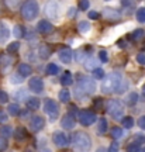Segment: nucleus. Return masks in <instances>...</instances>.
I'll list each match as a JSON object with an SVG mask.
<instances>
[{"instance_id":"nucleus-45","label":"nucleus","mask_w":145,"mask_h":152,"mask_svg":"<svg viewBox=\"0 0 145 152\" xmlns=\"http://www.w3.org/2000/svg\"><path fill=\"white\" fill-rule=\"evenodd\" d=\"M99 59L102 61L103 64H106V62H108L107 52H106V51H100V52H99Z\"/></svg>"},{"instance_id":"nucleus-15","label":"nucleus","mask_w":145,"mask_h":152,"mask_svg":"<svg viewBox=\"0 0 145 152\" xmlns=\"http://www.w3.org/2000/svg\"><path fill=\"white\" fill-rule=\"evenodd\" d=\"M11 64H13V58L9 55H0V66H1V71H7L10 69Z\"/></svg>"},{"instance_id":"nucleus-17","label":"nucleus","mask_w":145,"mask_h":152,"mask_svg":"<svg viewBox=\"0 0 145 152\" xmlns=\"http://www.w3.org/2000/svg\"><path fill=\"white\" fill-rule=\"evenodd\" d=\"M9 35H10V31H9V27L6 26L4 23L0 21V42L3 44L9 39Z\"/></svg>"},{"instance_id":"nucleus-53","label":"nucleus","mask_w":145,"mask_h":152,"mask_svg":"<svg viewBox=\"0 0 145 152\" xmlns=\"http://www.w3.org/2000/svg\"><path fill=\"white\" fill-rule=\"evenodd\" d=\"M69 111L72 113V115H73V114L78 113V107H76V106H69Z\"/></svg>"},{"instance_id":"nucleus-1","label":"nucleus","mask_w":145,"mask_h":152,"mask_svg":"<svg viewBox=\"0 0 145 152\" xmlns=\"http://www.w3.org/2000/svg\"><path fill=\"white\" fill-rule=\"evenodd\" d=\"M96 82L93 80L92 77L87 76H79V79L76 82V87H75V97L78 100H85L89 94H93L96 92Z\"/></svg>"},{"instance_id":"nucleus-46","label":"nucleus","mask_w":145,"mask_h":152,"mask_svg":"<svg viewBox=\"0 0 145 152\" xmlns=\"http://www.w3.org/2000/svg\"><path fill=\"white\" fill-rule=\"evenodd\" d=\"M89 6H90L89 0H81V3H79V9H81V10H87V9H89Z\"/></svg>"},{"instance_id":"nucleus-9","label":"nucleus","mask_w":145,"mask_h":152,"mask_svg":"<svg viewBox=\"0 0 145 152\" xmlns=\"http://www.w3.org/2000/svg\"><path fill=\"white\" fill-rule=\"evenodd\" d=\"M44 13L49 17V18H56L59 16V6L56 1H48L45 7H44Z\"/></svg>"},{"instance_id":"nucleus-56","label":"nucleus","mask_w":145,"mask_h":152,"mask_svg":"<svg viewBox=\"0 0 145 152\" xmlns=\"http://www.w3.org/2000/svg\"><path fill=\"white\" fill-rule=\"evenodd\" d=\"M75 13H76V9H73V7H72V9H69L68 16H69V17H73V16H75Z\"/></svg>"},{"instance_id":"nucleus-27","label":"nucleus","mask_w":145,"mask_h":152,"mask_svg":"<svg viewBox=\"0 0 145 152\" xmlns=\"http://www.w3.org/2000/svg\"><path fill=\"white\" fill-rule=\"evenodd\" d=\"M107 120L106 118H100L99 120V125H97V132L99 134H106L107 131Z\"/></svg>"},{"instance_id":"nucleus-19","label":"nucleus","mask_w":145,"mask_h":152,"mask_svg":"<svg viewBox=\"0 0 145 152\" xmlns=\"http://www.w3.org/2000/svg\"><path fill=\"white\" fill-rule=\"evenodd\" d=\"M31 65H28V64H20L18 65V73L21 76H24V77H27V76L31 75Z\"/></svg>"},{"instance_id":"nucleus-20","label":"nucleus","mask_w":145,"mask_h":152,"mask_svg":"<svg viewBox=\"0 0 145 152\" xmlns=\"http://www.w3.org/2000/svg\"><path fill=\"white\" fill-rule=\"evenodd\" d=\"M110 135L113 137L114 140H121V138H124L125 132H124V130L120 128V127H113V128L110 130Z\"/></svg>"},{"instance_id":"nucleus-16","label":"nucleus","mask_w":145,"mask_h":152,"mask_svg":"<svg viewBox=\"0 0 145 152\" xmlns=\"http://www.w3.org/2000/svg\"><path fill=\"white\" fill-rule=\"evenodd\" d=\"M59 59L62 61L64 64H69L72 61V51L69 48H64L59 51Z\"/></svg>"},{"instance_id":"nucleus-37","label":"nucleus","mask_w":145,"mask_h":152,"mask_svg":"<svg viewBox=\"0 0 145 152\" xmlns=\"http://www.w3.org/2000/svg\"><path fill=\"white\" fill-rule=\"evenodd\" d=\"M93 77H94V79H103V77H104V71H103L102 68H99V66L94 68V69H93Z\"/></svg>"},{"instance_id":"nucleus-18","label":"nucleus","mask_w":145,"mask_h":152,"mask_svg":"<svg viewBox=\"0 0 145 152\" xmlns=\"http://www.w3.org/2000/svg\"><path fill=\"white\" fill-rule=\"evenodd\" d=\"M26 102H27V109L30 110H38L41 106V102L37 97H28Z\"/></svg>"},{"instance_id":"nucleus-24","label":"nucleus","mask_w":145,"mask_h":152,"mask_svg":"<svg viewBox=\"0 0 145 152\" xmlns=\"http://www.w3.org/2000/svg\"><path fill=\"white\" fill-rule=\"evenodd\" d=\"M61 83L64 85V86H70L72 83H73V77L70 75V72H65L62 77H61Z\"/></svg>"},{"instance_id":"nucleus-40","label":"nucleus","mask_w":145,"mask_h":152,"mask_svg":"<svg viewBox=\"0 0 145 152\" xmlns=\"http://www.w3.org/2000/svg\"><path fill=\"white\" fill-rule=\"evenodd\" d=\"M18 48H20V42H11V44H9V47H7V52H10V54L17 52Z\"/></svg>"},{"instance_id":"nucleus-41","label":"nucleus","mask_w":145,"mask_h":152,"mask_svg":"<svg viewBox=\"0 0 145 152\" xmlns=\"http://www.w3.org/2000/svg\"><path fill=\"white\" fill-rule=\"evenodd\" d=\"M137 20L140 23H145V9L144 7L138 9V11H137Z\"/></svg>"},{"instance_id":"nucleus-47","label":"nucleus","mask_w":145,"mask_h":152,"mask_svg":"<svg viewBox=\"0 0 145 152\" xmlns=\"http://www.w3.org/2000/svg\"><path fill=\"white\" fill-rule=\"evenodd\" d=\"M7 138H4V137H0V151H3V149H6L7 148Z\"/></svg>"},{"instance_id":"nucleus-32","label":"nucleus","mask_w":145,"mask_h":152,"mask_svg":"<svg viewBox=\"0 0 145 152\" xmlns=\"http://www.w3.org/2000/svg\"><path fill=\"white\" fill-rule=\"evenodd\" d=\"M78 28H79V31H81L82 34H86L90 31V23L89 21H81L79 23V26H78Z\"/></svg>"},{"instance_id":"nucleus-49","label":"nucleus","mask_w":145,"mask_h":152,"mask_svg":"<svg viewBox=\"0 0 145 152\" xmlns=\"http://www.w3.org/2000/svg\"><path fill=\"white\" fill-rule=\"evenodd\" d=\"M137 61H138V64H140V65H145V54L141 52V54L137 55Z\"/></svg>"},{"instance_id":"nucleus-26","label":"nucleus","mask_w":145,"mask_h":152,"mask_svg":"<svg viewBox=\"0 0 145 152\" xmlns=\"http://www.w3.org/2000/svg\"><path fill=\"white\" fill-rule=\"evenodd\" d=\"M13 34H14V37L16 38H23L26 37V30H24V27L23 26H14V28H13Z\"/></svg>"},{"instance_id":"nucleus-13","label":"nucleus","mask_w":145,"mask_h":152,"mask_svg":"<svg viewBox=\"0 0 145 152\" xmlns=\"http://www.w3.org/2000/svg\"><path fill=\"white\" fill-rule=\"evenodd\" d=\"M37 30H38V33H41V34H49V33H52L54 26L49 21H47V20H42V21H40L37 24Z\"/></svg>"},{"instance_id":"nucleus-33","label":"nucleus","mask_w":145,"mask_h":152,"mask_svg":"<svg viewBox=\"0 0 145 152\" xmlns=\"http://www.w3.org/2000/svg\"><path fill=\"white\" fill-rule=\"evenodd\" d=\"M121 124H123L124 128H133L134 118H133V117H123V118H121Z\"/></svg>"},{"instance_id":"nucleus-10","label":"nucleus","mask_w":145,"mask_h":152,"mask_svg":"<svg viewBox=\"0 0 145 152\" xmlns=\"http://www.w3.org/2000/svg\"><path fill=\"white\" fill-rule=\"evenodd\" d=\"M28 87H30V90L34 93H37V94H40V93H42L44 90V82L41 77H38V76H35V77H31L30 79V82H28Z\"/></svg>"},{"instance_id":"nucleus-21","label":"nucleus","mask_w":145,"mask_h":152,"mask_svg":"<svg viewBox=\"0 0 145 152\" xmlns=\"http://www.w3.org/2000/svg\"><path fill=\"white\" fill-rule=\"evenodd\" d=\"M38 55H40L41 59H48L49 56H51V51H49V48L47 45H41L38 48Z\"/></svg>"},{"instance_id":"nucleus-22","label":"nucleus","mask_w":145,"mask_h":152,"mask_svg":"<svg viewBox=\"0 0 145 152\" xmlns=\"http://www.w3.org/2000/svg\"><path fill=\"white\" fill-rule=\"evenodd\" d=\"M14 138H16L17 141H24V140L27 138V131L24 130L23 127L16 128V131H14Z\"/></svg>"},{"instance_id":"nucleus-8","label":"nucleus","mask_w":145,"mask_h":152,"mask_svg":"<svg viewBox=\"0 0 145 152\" xmlns=\"http://www.w3.org/2000/svg\"><path fill=\"white\" fill-rule=\"evenodd\" d=\"M52 141H54V144L58 148H66L69 145L68 137L65 135L64 132H61V131H55L54 135H52Z\"/></svg>"},{"instance_id":"nucleus-54","label":"nucleus","mask_w":145,"mask_h":152,"mask_svg":"<svg viewBox=\"0 0 145 152\" xmlns=\"http://www.w3.org/2000/svg\"><path fill=\"white\" fill-rule=\"evenodd\" d=\"M117 149H118V144L117 142H113L111 147H110V151H117Z\"/></svg>"},{"instance_id":"nucleus-12","label":"nucleus","mask_w":145,"mask_h":152,"mask_svg":"<svg viewBox=\"0 0 145 152\" xmlns=\"http://www.w3.org/2000/svg\"><path fill=\"white\" fill-rule=\"evenodd\" d=\"M61 125H62V128H65V130H72V128H75V125H76L75 117H73L72 114H65L64 117H62Z\"/></svg>"},{"instance_id":"nucleus-14","label":"nucleus","mask_w":145,"mask_h":152,"mask_svg":"<svg viewBox=\"0 0 145 152\" xmlns=\"http://www.w3.org/2000/svg\"><path fill=\"white\" fill-rule=\"evenodd\" d=\"M103 14H104V17L107 20H118V18H121V13L116 10V9H110V7H106L103 10Z\"/></svg>"},{"instance_id":"nucleus-39","label":"nucleus","mask_w":145,"mask_h":152,"mask_svg":"<svg viewBox=\"0 0 145 152\" xmlns=\"http://www.w3.org/2000/svg\"><path fill=\"white\" fill-rule=\"evenodd\" d=\"M75 58H76V61H78V62H85L89 56L85 54V51H78V52H76V55H75Z\"/></svg>"},{"instance_id":"nucleus-3","label":"nucleus","mask_w":145,"mask_h":152,"mask_svg":"<svg viewBox=\"0 0 145 152\" xmlns=\"http://www.w3.org/2000/svg\"><path fill=\"white\" fill-rule=\"evenodd\" d=\"M38 13H40V6L37 0H26V3L21 7V16L27 21H31L38 16Z\"/></svg>"},{"instance_id":"nucleus-42","label":"nucleus","mask_w":145,"mask_h":152,"mask_svg":"<svg viewBox=\"0 0 145 152\" xmlns=\"http://www.w3.org/2000/svg\"><path fill=\"white\" fill-rule=\"evenodd\" d=\"M142 37H144V30H135L134 33H133V35H131V38H133L134 41H138V39H141Z\"/></svg>"},{"instance_id":"nucleus-38","label":"nucleus","mask_w":145,"mask_h":152,"mask_svg":"<svg viewBox=\"0 0 145 152\" xmlns=\"http://www.w3.org/2000/svg\"><path fill=\"white\" fill-rule=\"evenodd\" d=\"M133 142L138 144V145H142V144H145V135L144 134H135L134 138H133Z\"/></svg>"},{"instance_id":"nucleus-23","label":"nucleus","mask_w":145,"mask_h":152,"mask_svg":"<svg viewBox=\"0 0 145 152\" xmlns=\"http://www.w3.org/2000/svg\"><path fill=\"white\" fill-rule=\"evenodd\" d=\"M124 102H125V104H127V106H134V104L138 102V94H137L135 92L130 93L128 96L124 99Z\"/></svg>"},{"instance_id":"nucleus-57","label":"nucleus","mask_w":145,"mask_h":152,"mask_svg":"<svg viewBox=\"0 0 145 152\" xmlns=\"http://www.w3.org/2000/svg\"><path fill=\"white\" fill-rule=\"evenodd\" d=\"M142 94H144V96H145V85H144V86H142Z\"/></svg>"},{"instance_id":"nucleus-51","label":"nucleus","mask_w":145,"mask_h":152,"mask_svg":"<svg viewBox=\"0 0 145 152\" xmlns=\"http://www.w3.org/2000/svg\"><path fill=\"white\" fill-rule=\"evenodd\" d=\"M87 16H89L90 20H97V18L100 17V14H99L97 11H89V14H87Z\"/></svg>"},{"instance_id":"nucleus-11","label":"nucleus","mask_w":145,"mask_h":152,"mask_svg":"<svg viewBox=\"0 0 145 152\" xmlns=\"http://www.w3.org/2000/svg\"><path fill=\"white\" fill-rule=\"evenodd\" d=\"M44 125H45V121L41 115H34L31 120H30V130L32 132H38V131H41L44 128Z\"/></svg>"},{"instance_id":"nucleus-44","label":"nucleus","mask_w":145,"mask_h":152,"mask_svg":"<svg viewBox=\"0 0 145 152\" xmlns=\"http://www.w3.org/2000/svg\"><path fill=\"white\" fill-rule=\"evenodd\" d=\"M9 102V94L3 90H0V104H4Z\"/></svg>"},{"instance_id":"nucleus-52","label":"nucleus","mask_w":145,"mask_h":152,"mask_svg":"<svg viewBox=\"0 0 145 152\" xmlns=\"http://www.w3.org/2000/svg\"><path fill=\"white\" fill-rule=\"evenodd\" d=\"M138 125H140L141 130H145V115L140 117V120H138Z\"/></svg>"},{"instance_id":"nucleus-48","label":"nucleus","mask_w":145,"mask_h":152,"mask_svg":"<svg viewBox=\"0 0 145 152\" xmlns=\"http://www.w3.org/2000/svg\"><path fill=\"white\" fill-rule=\"evenodd\" d=\"M141 148L138 144H135V142H131L128 147H127V151H140Z\"/></svg>"},{"instance_id":"nucleus-35","label":"nucleus","mask_w":145,"mask_h":152,"mask_svg":"<svg viewBox=\"0 0 145 152\" xmlns=\"http://www.w3.org/2000/svg\"><path fill=\"white\" fill-rule=\"evenodd\" d=\"M58 72H59V66L56 64H49L47 66V73L48 75H56Z\"/></svg>"},{"instance_id":"nucleus-25","label":"nucleus","mask_w":145,"mask_h":152,"mask_svg":"<svg viewBox=\"0 0 145 152\" xmlns=\"http://www.w3.org/2000/svg\"><path fill=\"white\" fill-rule=\"evenodd\" d=\"M0 135L4 137V138H10L13 135V128L10 125H1L0 127Z\"/></svg>"},{"instance_id":"nucleus-43","label":"nucleus","mask_w":145,"mask_h":152,"mask_svg":"<svg viewBox=\"0 0 145 152\" xmlns=\"http://www.w3.org/2000/svg\"><path fill=\"white\" fill-rule=\"evenodd\" d=\"M127 87H128V83H127V82L123 79V82H121V83L118 85V87H117V90H116V93H118V94H120V93H124Z\"/></svg>"},{"instance_id":"nucleus-5","label":"nucleus","mask_w":145,"mask_h":152,"mask_svg":"<svg viewBox=\"0 0 145 152\" xmlns=\"http://www.w3.org/2000/svg\"><path fill=\"white\" fill-rule=\"evenodd\" d=\"M107 113L114 120H121L124 117V106L120 100H110L107 103Z\"/></svg>"},{"instance_id":"nucleus-4","label":"nucleus","mask_w":145,"mask_h":152,"mask_svg":"<svg viewBox=\"0 0 145 152\" xmlns=\"http://www.w3.org/2000/svg\"><path fill=\"white\" fill-rule=\"evenodd\" d=\"M72 145L75 149H81V151H86L89 149L92 145V140L90 137L87 135L86 132H75L73 135H72Z\"/></svg>"},{"instance_id":"nucleus-29","label":"nucleus","mask_w":145,"mask_h":152,"mask_svg":"<svg viewBox=\"0 0 145 152\" xmlns=\"http://www.w3.org/2000/svg\"><path fill=\"white\" fill-rule=\"evenodd\" d=\"M14 99H16V100H18V102H21V100H27V99H28V92H27V90H23V89H20V90H17V92L14 93Z\"/></svg>"},{"instance_id":"nucleus-28","label":"nucleus","mask_w":145,"mask_h":152,"mask_svg":"<svg viewBox=\"0 0 145 152\" xmlns=\"http://www.w3.org/2000/svg\"><path fill=\"white\" fill-rule=\"evenodd\" d=\"M97 66H99V62H97V59H94V58H87V59L85 61V68L89 69V71H93Z\"/></svg>"},{"instance_id":"nucleus-36","label":"nucleus","mask_w":145,"mask_h":152,"mask_svg":"<svg viewBox=\"0 0 145 152\" xmlns=\"http://www.w3.org/2000/svg\"><path fill=\"white\" fill-rule=\"evenodd\" d=\"M21 1L23 0H6V4L9 6L11 10H16V9H18V6H20Z\"/></svg>"},{"instance_id":"nucleus-30","label":"nucleus","mask_w":145,"mask_h":152,"mask_svg":"<svg viewBox=\"0 0 145 152\" xmlns=\"http://www.w3.org/2000/svg\"><path fill=\"white\" fill-rule=\"evenodd\" d=\"M59 100H61L62 103H69V100H70V93L68 92L66 89L61 90V92H59Z\"/></svg>"},{"instance_id":"nucleus-55","label":"nucleus","mask_w":145,"mask_h":152,"mask_svg":"<svg viewBox=\"0 0 145 152\" xmlns=\"http://www.w3.org/2000/svg\"><path fill=\"white\" fill-rule=\"evenodd\" d=\"M121 4L127 7V6H131V4H133V1H131V0H123V1H121Z\"/></svg>"},{"instance_id":"nucleus-31","label":"nucleus","mask_w":145,"mask_h":152,"mask_svg":"<svg viewBox=\"0 0 145 152\" xmlns=\"http://www.w3.org/2000/svg\"><path fill=\"white\" fill-rule=\"evenodd\" d=\"M7 111H9V114L10 115H13V117H16V115H18L20 114V107H18V104H9V109H7Z\"/></svg>"},{"instance_id":"nucleus-34","label":"nucleus","mask_w":145,"mask_h":152,"mask_svg":"<svg viewBox=\"0 0 145 152\" xmlns=\"http://www.w3.org/2000/svg\"><path fill=\"white\" fill-rule=\"evenodd\" d=\"M23 80H24V76H21L18 72H17V73H14V75H11V77H10V82L13 83V85L23 83Z\"/></svg>"},{"instance_id":"nucleus-2","label":"nucleus","mask_w":145,"mask_h":152,"mask_svg":"<svg viewBox=\"0 0 145 152\" xmlns=\"http://www.w3.org/2000/svg\"><path fill=\"white\" fill-rule=\"evenodd\" d=\"M123 79H124L123 75H121L120 72H117V71L111 72V73H108L106 77H103V83H102V86H100L102 92L104 93V94L116 93L118 85L123 82Z\"/></svg>"},{"instance_id":"nucleus-7","label":"nucleus","mask_w":145,"mask_h":152,"mask_svg":"<svg viewBox=\"0 0 145 152\" xmlns=\"http://www.w3.org/2000/svg\"><path fill=\"white\" fill-rule=\"evenodd\" d=\"M96 114L93 113V111H89V110H82L81 113H79V123H81L82 125H85V127H87V125H92L93 123H96Z\"/></svg>"},{"instance_id":"nucleus-50","label":"nucleus","mask_w":145,"mask_h":152,"mask_svg":"<svg viewBox=\"0 0 145 152\" xmlns=\"http://www.w3.org/2000/svg\"><path fill=\"white\" fill-rule=\"evenodd\" d=\"M7 118H9L7 113H6V111H3V110H0V123H6V121H7Z\"/></svg>"},{"instance_id":"nucleus-6","label":"nucleus","mask_w":145,"mask_h":152,"mask_svg":"<svg viewBox=\"0 0 145 152\" xmlns=\"http://www.w3.org/2000/svg\"><path fill=\"white\" fill-rule=\"evenodd\" d=\"M44 111L49 115V118L51 121H54V120L58 118L59 115V107L58 104L55 103L54 100H51V99H47L45 102H44Z\"/></svg>"}]
</instances>
